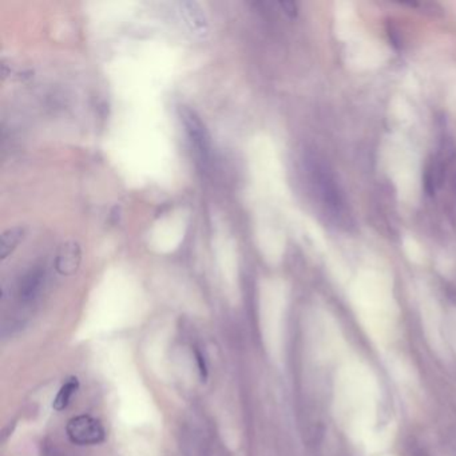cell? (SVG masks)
I'll return each mask as SVG.
<instances>
[{
    "label": "cell",
    "mask_w": 456,
    "mask_h": 456,
    "mask_svg": "<svg viewBox=\"0 0 456 456\" xmlns=\"http://www.w3.org/2000/svg\"><path fill=\"white\" fill-rule=\"evenodd\" d=\"M179 117L185 126L191 148H194L196 158L202 167L208 166L212 157V138L206 125L202 122L201 117L188 106L179 108Z\"/></svg>",
    "instance_id": "6da1fadb"
},
{
    "label": "cell",
    "mask_w": 456,
    "mask_h": 456,
    "mask_svg": "<svg viewBox=\"0 0 456 456\" xmlns=\"http://www.w3.org/2000/svg\"><path fill=\"white\" fill-rule=\"evenodd\" d=\"M68 439L77 445H96L105 442L106 431L102 423L90 415L71 417L66 426Z\"/></svg>",
    "instance_id": "7a4b0ae2"
},
{
    "label": "cell",
    "mask_w": 456,
    "mask_h": 456,
    "mask_svg": "<svg viewBox=\"0 0 456 456\" xmlns=\"http://www.w3.org/2000/svg\"><path fill=\"white\" fill-rule=\"evenodd\" d=\"M81 245L77 241H68L61 245L55 258V269L62 276L74 274L81 265Z\"/></svg>",
    "instance_id": "3957f363"
},
{
    "label": "cell",
    "mask_w": 456,
    "mask_h": 456,
    "mask_svg": "<svg viewBox=\"0 0 456 456\" xmlns=\"http://www.w3.org/2000/svg\"><path fill=\"white\" fill-rule=\"evenodd\" d=\"M178 7L189 30L194 35L205 37L208 34V19L201 6L197 1H181L178 3Z\"/></svg>",
    "instance_id": "277c9868"
},
{
    "label": "cell",
    "mask_w": 456,
    "mask_h": 456,
    "mask_svg": "<svg viewBox=\"0 0 456 456\" xmlns=\"http://www.w3.org/2000/svg\"><path fill=\"white\" fill-rule=\"evenodd\" d=\"M26 230L22 227H14L3 232L0 239V258L4 261L10 255H13L18 245L23 240Z\"/></svg>",
    "instance_id": "5b68a950"
},
{
    "label": "cell",
    "mask_w": 456,
    "mask_h": 456,
    "mask_svg": "<svg viewBox=\"0 0 456 456\" xmlns=\"http://www.w3.org/2000/svg\"><path fill=\"white\" fill-rule=\"evenodd\" d=\"M78 388H80L78 377H75V376L68 377L66 383L59 389V392H58V395L54 399V403H53V408H54L55 411H58V412L65 411Z\"/></svg>",
    "instance_id": "8992f818"
},
{
    "label": "cell",
    "mask_w": 456,
    "mask_h": 456,
    "mask_svg": "<svg viewBox=\"0 0 456 456\" xmlns=\"http://www.w3.org/2000/svg\"><path fill=\"white\" fill-rule=\"evenodd\" d=\"M42 280V270H34V272H30L28 273L26 280L23 282V295L25 296H31L35 291L37 288L39 286Z\"/></svg>",
    "instance_id": "52a82bcc"
},
{
    "label": "cell",
    "mask_w": 456,
    "mask_h": 456,
    "mask_svg": "<svg viewBox=\"0 0 456 456\" xmlns=\"http://www.w3.org/2000/svg\"><path fill=\"white\" fill-rule=\"evenodd\" d=\"M196 356H197V362H198V367H200V374H201V379L205 381L208 379V368H206V362L203 360V356L198 350H196Z\"/></svg>",
    "instance_id": "ba28073f"
},
{
    "label": "cell",
    "mask_w": 456,
    "mask_h": 456,
    "mask_svg": "<svg viewBox=\"0 0 456 456\" xmlns=\"http://www.w3.org/2000/svg\"><path fill=\"white\" fill-rule=\"evenodd\" d=\"M281 7L285 11V14L291 18H293L297 14V7H296L295 3L292 1H285V3H281Z\"/></svg>",
    "instance_id": "9c48e42d"
}]
</instances>
